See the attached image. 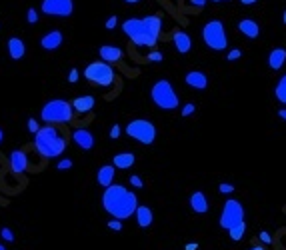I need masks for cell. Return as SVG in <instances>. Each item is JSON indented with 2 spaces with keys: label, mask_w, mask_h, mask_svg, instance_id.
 <instances>
[{
  "label": "cell",
  "mask_w": 286,
  "mask_h": 250,
  "mask_svg": "<svg viewBox=\"0 0 286 250\" xmlns=\"http://www.w3.org/2000/svg\"><path fill=\"white\" fill-rule=\"evenodd\" d=\"M162 30V18L160 14H150L144 18H128L122 22V32L136 44L144 48L156 46Z\"/></svg>",
  "instance_id": "cell-1"
},
{
  "label": "cell",
  "mask_w": 286,
  "mask_h": 250,
  "mask_svg": "<svg viewBox=\"0 0 286 250\" xmlns=\"http://www.w3.org/2000/svg\"><path fill=\"white\" fill-rule=\"evenodd\" d=\"M102 206H104V210L110 216H114V218L118 220H124V218H130L136 212L138 198L126 186L112 182L110 186H106L104 192H102Z\"/></svg>",
  "instance_id": "cell-2"
},
{
  "label": "cell",
  "mask_w": 286,
  "mask_h": 250,
  "mask_svg": "<svg viewBox=\"0 0 286 250\" xmlns=\"http://www.w3.org/2000/svg\"><path fill=\"white\" fill-rule=\"evenodd\" d=\"M34 148L42 158H56L66 150V136L56 128V124H46L36 130Z\"/></svg>",
  "instance_id": "cell-3"
},
{
  "label": "cell",
  "mask_w": 286,
  "mask_h": 250,
  "mask_svg": "<svg viewBox=\"0 0 286 250\" xmlns=\"http://www.w3.org/2000/svg\"><path fill=\"white\" fill-rule=\"evenodd\" d=\"M40 118L46 124H68L74 118L72 104L68 100H60V98L48 100L40 110Z\"/></svg>",
  "instance_id": "cell-4"
},
{
  "label": "cell",
  "mask_w": 286,
  "mask_h": 250,
  "mask_svg": "<svg viewBox=\"0 0 286 250\" xmlns=\"http://www.w3.org/2000/svg\"><path fill=\"white\" fill-rule=\"evenodd\" d=\"M82 74H84V78H86L90 84L102 86V88L112 86L114 80H116L114 68H112L108 63H104V60H94V63H90L86 68H84Z\"/></svg>",
  "instance_id": "cell-5"
},
{
  "label": "cell",
  "mask_w": 286,
  "mask_h": 250,
  "mask_svg": "<svg viewBox=\"0 0 286 250\" xmlns=\"http://www.w3.org/2000/svg\"><path fill=\"white\" fill-rule=\"evenodd\" d=\"M150 98H152V102L158 108H162V110H176L178 108V102H180L178 94H176V90L172 88V84L168 80L154 82V86L150 90Z\"/></svg>",
  "instance_id": "cell-6"
},
{
  "label": "cell",
  "mask_w": 286,
  "mask_h": 250,
  "mask_svg": "<svg viewBox=\"0 0 286 250\" xmlns=\"http://www.w3.org/2000/svg\"><path fill=\"white\" fill-rule=\"evenodd\" d=\"M202 40L214 52H223L228 48V36L220 20H210L202 26Z\"/></svg>",
  "instance_id": "cell-7"
},
{
  "label": "cell",
  "mask_w": 286,
  "mask_h": 250,
  "mask_svg": "<svg viewBox=\"0 0 286 250\" xmlns=\"http://www.w3.org/2000/svg\"><path fill=\"white\" fill-rule=\"evenodd\" d=\"M124 130H126V134L130 138L138 140L144 146H150L156 140V126L152 124L150 120H146V118H134V120H130Z\"/></svg>",
  "instance_id": "cell-8"
},
{
  "label": "cell",
  "mask_w": 286,
  "mask_h": 250,
  "mask_svg": "<svg viewBox=\"0 0 286 250\" xmlns=\"http://www.w3.org/2000/svg\"><path fill=\"white\" fill-rule=\"evenodd\" d=\"M242 220H244V206H242V202H238L234 198L226 200L223 206V212H220L218 224L223 226L224 230H228V228H232L234 224H238Z\"/></svg>",
  "instance_id": "cell-9"
},
{
  "label": "cell",
  "mask_w": 286,
  "mask_h": 250,
  "mask_svg": "<svg viewBox=\"0 0 286 250\" xmlns=\"http://www.w3.org/2000/svg\"><path fill=\"white\" fill-rule=\"evenodd\" d=\"M42 12L54 18H68L74 12V0H42Z\"/></svg>",
  "instance_id": "cell-10"
},
{
  "label": "cell",
  "mask_w": 286,
  "mask_h": 250,
  "mask_svg": "<svg viewBox=\"0 0 286 250\" xmlns=\"http://www.w3.org/2000/svg\"><path fill=\"white\" fill-rule=\"evenodd\" d=\"M72 140H74V144H76L78 148H82V150H92V146H94V136H92V132H90L88 128H84V126H78V128L72 132Z\"/></svg>",
  "instance_id": "cell-11"
},
{
  "label": "cell",
  "mask_w": 286,
  "mask_h": 250,
  "mask_svg": "<svg viewBox=\"0 0 286 250\" xmlns=\"http://www.w3.org/2000/svg\"><path fill=\"white\" fill-rule=\"evenodd\" d=\"M60 44H62V32L60 30H50L40 38V46H42L46 52H54V50H58Z\"/></svg>",
  "instance_id": "cell-12"
},
{
  "label": "cell",
  "mask_w": 286,
  "mask_h": 250,
  "mask_svg": "<svg viewBox=\"0 0 286 250\" xmlns=\"http://www.w3.org/2000/svg\"><path fill=\"white\" fill-rule=\"evenodd\" d=\"M6 48H8V56H10L12 60H20V58H24V54H26V44H24V40L18 38V36L8 38Z\"/></svg>",
  "instance_id": "cell-13"
},
{
  "label": "cell",
  "mask_w": 286,
  "mask_h": 250,
  "mask_svg": "<svg viewBox=\"0 0 286 250\" xmlns=\"http://www.w3.org/2000/svg\"><path fill=\"white\" fill-rule=\"evenodd\" d=\"M172 42H174V48L180 52V54H188L192 48V40L190 36L184 30H174L172 32Z\"/></svg>",
  "instance_id": "cell-14"
},
{
  "label": "cell",
  "mask_w": 286,
  "mask_h": 250,
  "mask_svg": "<svg viewBox=\"0 0 286 250\" xmlns=\"http://www.w3.org/2000/svg\"><path fill=\"white\" fill-rule=\"evenodd\" d=\"M70 104H72V110H74V112H78V114H88V112L94 108L96 100H94V96L86 94V96H78V98H74Z\"/></svg>",
  "instance_id": "cell-15"
},
{
  "label": "cell",
  "mask_w": 286,
  "mask_h": 250,
  "mask_svg": "<svg viewBox=\"0 0 286 250\" xmlns=\"http://www.w3.org/2000/svg\"><path fill=\"white\" fill-rule=\"evenodd\" d=\"M114 176H116V168H114L112 164H104V166H100L98 172H96V182L102 188H106L114 182Z\"/></svg>",
  "instance_id": "cell-16"
},
{
  "label": "cell",
  "mask_w": 286,
  "mask_h": 250,
  "mask_svg": "<svg viewBox=\"0 0 286 250\" xmlns=\"http://www.w3.org/2000/svg\"><path fill=\"white\" fill-rule=\"evenodd\" d=\"M8 160H10V168H12L14 174H22L26 170V166H28V160H26L24 150H12Z\"/></svg>",
  "instance_id": "cell-17"
},
{
  "label": "cell",
  "mask_w": 286,
  "mask_h": 250,
  "mask_svg": "<svg viewBox=\"0 0 286 250\" xmlns=\"http://www.w3.org/2000/svg\"><path fill=\"white\" fill-rule=\"evenodd\" d=\"M98 52H100V60H104L108 64L118 63L122 58V50L118 46H114V44H104V46H100Z\"/></svg>",
  "instance_id": "cell-18"
},
{
  "label": "cell",
  "mask_w": 286,
  "mask_h": 250,
  "mask_svg": "<svg viewBox=\"0 0 286 250\" xmlns=\"http://www.w3.org/2000/svg\"><path fill=\"white\" fill-rule=\"evenodd\" d=\"M184 80H186L188 86L196 88V90H204V88L208 86V76H206L204 72H200V70H190V72L184 76Z\"/></svg>",
  "instance_id": "cell-19"
},
{
  "label": "cell",
  "mask_w": 286,
  "mask_h": 250,
  "mask_svg": "<svg viewBox=\"0 0 286 250\" xmlns=\"http://www.w3.org/2000/svg\"><path fill=\"white\" fill-rule=\"evenodd\" d=\"M134 214H136V222H138V226H140V228H148V226H152V222H154V214H152L150 206H146V204H138Z\"/></svg>",
  "instance_id": "cell-20"
},
{
  "label": "cell",
  "mask_w": 286,
  "mask_h": 250,
  "mask_svg": "<svg viewBox=\"0 0 286 250\" xmlns=\"http://www.w3.org/2000/svg\"><path fill=\"white\" fill-rule=\"evenodd\" d=\"M190 208L196 212V214H204V212L208 210V200H206V194H204V192H200V190L192 192Z\"/></svg>",
  "instance_id": "cell-21"
},
{
  "label": "cell",
  "mask_w": 286,
  "mask_h": 250,
  "mask_svg": "<svg viewBox=\"0 0 286 250\" xmlns=\"http://www.w3.org/2000/svg\"><path fill=\"white\" fill-rule=\"evenodd\" d=\"M238 30L242 32L246 38H258V34H260V26H258V22H255V20L244 18V20H240V22H238Z\"/></svg>",
  "instance_id": "cell-22"
},
{
  "label": "cell",
  "mask_w": 286,
  "mask_h": 250,
  "mask_svg": "<svg viewBox=\"0 0 286 250\" xmlns=\"http://www.w3.org/2000/svg\"><path fill=\"white\" fill-rule=\"evenodd\" d=\"M134 162H136V158L132 152H118V154H114L112 158V166L114 168H120V170H126L130 166H134Z\"/></svg>",
  "instance_id": "cell-23"
},
{
  "label": "cell",
  "mask_w": 286,
  "mask_h": 250,
  "mask_svg": "<svg viewBox=\"0 0 286 250\" xmlns=\"http://www.w3.org/2000/svg\"><path fill=\"white\" fill-rule=\"evenodd\" d=\"M286 63V50L284 48H274L270 54H268V66L272 70H280Z\"/></svg>",
  "instance_id": "cell-24"
},
{
  "label": "cell",
  "mask_w": 286,
  "mask_h": 250,
  "mask_svg": "<svg viewBox=\"0 0 286 250\" xmlns=\"http://www.w3.org/2000/svg\"><path fill=\"white\" fill-rule=\"evenodd\" d=\"M244 232H246V222L242 220V222H238V224H234L232 228H228V234H230V240H234V242H238V240H242V236H244Z\"/></svg>",
  "instance_id": "cell-25"
},
{
  "label": "cell",
  "mask_w": 286,
  "mask_h": 250,
  "mask_svg": "<svg viewBox=\"0 0 286 250\" xmlns=\"http://www.w3.org/2000/svg\"><path fill=\"white\" fill-rule=\"evenodd\" d=\"M274 96L280 104H286V74H282V78L278 80V84L274 88Z\"/></svg>",
  "instance_id": "cell-26"
},
{
  "label": "cell",
  "mask_w": 286,
  "mask_h": 250,
  "mask_svg": "<svg viewBox=\"0 0 286 250\" xmlns=\"http://www.w3.org/2000/svg\"><path fill=\"white\" fill-rule=\"evenodd\" d=\"M194 110H196V106H194V102H188V104H184V106H182V112H180V114H182V116L186 118V116H190V114H194Z\"/></svg>",
  "instance_id": "cell-27"
},
{
  "label": "cell",
  "mask_w": 286,
  "mask_h": 250,
  "mask_svg": "<svg viewBox=\"0 0 286 250\" xmlns=\"http://www.w3.org/2000/svg\"><path fill=\"white\" fill-rule=\"evenodd\" d=\"M0 236H2L4 240H8V242H14V232H12L10 228H2V230H0Z\"/></svg>",
  "instance_id": "cell-28"
},
{
  "label": "cell",
  "mask_w": 286,
  "mask_h": 250,
  "mask_svg": "<svg viewBox=\"0 0 286 250\" xmlns=\"http://www.w3.org/2000/svg\"><path fill=\"white\" fill-rule=\"evenodd\" d=\"M26 20H28L30 24H36V22H38V12H36L34 8H28V12H26Z\"/></svg>",
  "instance_id": "cell-29"
},
{
  "label": "cell",
  "mask_w": 286,
  "mask_h": 250,
  "mask_svg": "<svg viewBox=\"0 0 286 250\" xmlns=\"http://www.w3.org/2000/svg\"><path fill=\"white\" fill-rule=\"evenodd\" d=\"M130 184L134 188H142L144 186V182H142V178L138 176V174H134V176H130Z\"/></svg>",
  "instance_id": "cell-30"
},
{
  "label": "cell",
  "mask_w": 286,
  "mask_h": 250,
  "mask_svg": "<svg viewBox=\"0 0 286 250\" xmlns=\"http://www.w3.org/2000/svg\"><path fill=\"white\" fill-rule=\"evenodd\" d=\"M56 168H58V170H68V168H72V160L64 158V160H60V162L56 164Z\"/></svg>",
  "instance_id": "cell-31"
},
{
  "label": "cell",
  "mask_w": 286,
  "mask_h": 250,
  "mask_svg": "<svg viewBox=\"0 0 286 250\" xmlns=\"http://www.w3.org/2000/svg\"><path fill=\"white\" fill-rule=\"evenodd\" d=\"M78 76H80V72H78V68H72L70 70V74H68V82H78Z\"/></svg>",
  "instance_id": "cell-32"
},
{
  "label": "cell",
  "mask_w": 286,
  "mask_h": 250,
  "mask_svg": "<svg viewBox=\"0 0 286 250\" xmlns=\"http://www.w3.org/2000/svg\"><path fill=\"white\" fill-rule=\"evenodd\" d=\"M218 190H220L223 194H232V192H234V186H232V184H226V182H223V184H218Z\"/></svg>",
  "instance_id": "cell-33"
},
{
  "label": "cell",
  "mask_w": 286,
  "mask_h": 250,
  "mask_svg": "<svg viewBox=\"0 0 286 250\" xmlns=\"http://www.w3.org/2000/svg\"><path fill=\"white\" fill-rule=\"evenodd\" d=\"M108 134H110V138H114V140H116V138L120 136V126L112 124V126H110V132H108Z\"/></svg>",
  "instance_id": "cell-34"
},
{
  "label": "cell",
  "mask_w": 286,
  "mask_h": 250,
  "mask_svg": "<svg viewBox=\"0 0 286 250\" xmlns=\"http://www.w3.org/2000/svg\"><path fill=\"white\" fill-rule=\"evenodd\" d=\"M108 228H112V230H122V222L118 218H112L108 222Z\"/></svg>",
  "instance_id": "cell-35"
},
{
  "label": "cell",
  "mask_w": 286,
  "mask_h": 250,
  "mask_svg": "<svg viewBox=\"0 0 286 250\" xmlns=\"http://www.w3.org/2000/svg\"><path fill=\"white\" fill-rule=\"evenodd\" d=\"M164 56H162V52H158V50H154V52H150L148 54V60H152V63H160Z\"/></svg>",
  "instance_id": "cell-36"
},
{
  "label": "cell",
  "mask_w": 286,
  "mask_h": 250,
  "mask_svg": "<svg viewBox=\"0 0 286 250\" xmlns=\"http://www.w3.org/2000/svg\"><path fill=\"white\" fill-rule=\"evenodd\" d=\"M116 24H118V18H116V16H110V18L106 20V28H108V30L116 28Z\"/></svg>",
  "instance_id": "cell-37"
},
{
  "label": "cell",
  "mask_w": 286,
  "mask_h": 250,
  "mask_svg": "<svg viewBox=\"0 0 286 250\" xmlns=\"http://www.w3.org/2000/svg\"><path fill=\"white\" fill-rule=\"evenodd\" d=\"M260 240H262L264 244H270V242H272V236H270L266 230H262V232H260Z\"/></svg>",
  "instance_id": "cell-38"
},
{
  "label": "cell",
  "mask_w": 286,
  "mask_h": 250,
  "mask_svg": "<svg viewBox=\"0 0 286 250\" xmlns=\"http://www.w3.org/2000/svg\"><path fill=\"white\" fill-rule=\"evenodd\" d=\"M40 126H38V122L34 120V118H28V130H30L32 134H36V130H38Z\"/></svg>",
  "instance_id": "cell-39"
},
{
  "label": "cell",
  "mask_w": 286,
  "mask_h": 250,
  "mask_svg": "<svg viewBox=\"0 0 286 250\" xmlns=\"http://www.w3.org/2000/svg\"><path fill=\"white\" fill-rule=\"evenodd\" d=\"M240 56H242L240 50H230V52H228V60H238Z\"/></svg>",
  "instance_id": "cell-40"
},
{
  "label": "cell",
  "mask_w": 286,
  "mask_h": 250,
  "mask_svg": "<svg viewBox=\"0 0 286 250\" xmlns=\"http://www.w3.org/2000/svg\"><path fill=\"white\" fill-rule=\"evenodd\" d=\"M192 6H196V8H202L204 4H206V0H190Z\"/></svg>",
  "instance_id": "cell-41"
},
{
  "label": "cell",
  "mask_w": 286,
  "mask_h": 250,
  "mask_svg": "<svg viewBox=\"0 0 286 250\" xmlns=\"http://www.w3.org/2000/svg\"><path fill=\"white\" fill-rule=\"evenodd\" d=\"M240 2H242L244 6H252V4H256L258 0H240Z\"/></svg>",
  "instance_id": "cell-42"
},
{
  "label": "cell",
  "mask_w": 286,
  "mask_h": 250,
  "mask_svg": "<svg viewBox=\"0 0 286 250\" xmlns=\"http://www.w3.org/2000/svg\"><path fill=\"white\" fill-rule=\"evenodd\" d=\"M278 116H280L282 120H286V108H280V110H278Z\"/></svg>",
  "instance_id": "cell-43"
},
{
  "label": "cell",
  "mask_w": 286,
  "mask_h": 250,
  "mask_svg": "<svg viewBox=\"0 0 286 250\" xmlns=\"http://www.w3.org/2000/svg\"><path fill=\"white\" fill-rule=\"evenodd\" d=\"M198 246H196V242H190V244H186V250H196Z\"/></svg>",
  "instance_id": "cell-44"
},
{
  "label": "cell",
  "mask_w": 286,
  "mask_h": 250,
  "mask_svg": "<svg viewBox=\"0 0 286 250\" xmlns=\"http://www.w3.org/2000/svg\"><path fill=\"white\" fill-rule=\"evenodd\" d=\"M126 4H136V2H140V0H124Z\"/></svg>",
  "instance_id": "cell-45"
},
{
  "label": "cell",
  "mask_w": 286,
  "mask_h": 250,
  "mask_svg": "<svg viewBox=\"0 0 286 250\" xmlns=\"http://www.w3.org/2000/svg\"><path fill=\"white\" fill-rule=\"evenodd\" d=\"M4 140V132H2V128H0V142Z\"/></svg>",
  "instance_id": "cell-46"
},
{
  "label": "cell",
  "mask_w": 286,
  "mask_h": 250,
  "mask_svg": "<svg viewBox=\"0 0 286 250\" xmlns=\"http://www.w3.org/2000/svg\"><path fill=\"white\" fill-rule=\"evenodd\" d=\"M250 250H264V248H262V246H252Z\"/></svg>",
  "instance_id": "cell-47"
},
{
  "label": "cell",
  "mask_w": 286,
  "mask_h": 250,
  "mask_svg": "<svg viewBox=\"0 0 286 250\" xmlns=\"http://www.w3.org/2000/svg\"><path fill=\"white\" fill-rule=\"evenodd\" d=\"M282 20H284V24H286V10L282 12Z\"/></svg>",
  "instance_id": "cell-48"
},
{
  "label": "cell",
  "mask_w": 286,
  "mask_h": 250,
  "mask_svg": "<svg viewBox=\"0 0 286 250\" xmlns=\"http://www.w3.org/2000/svg\"><path fill=\"white\" fill-rule=\"evenodd\" d=\"M0 250H6V248H4V246H2V244H0Z\"/></svg>",
  "instance_id": "cell-49"
},
{
  "label": "cell",
  "mask_w": 286,
  "mask_h": 250,
  "mask_svg": "<svg viewBox=\"0 0 286 250\" xmlns=\"http://www.w3.org/2000/svg\"><path fill=\"white\" fill-rule=\"evenodd\" d=\"M212 2H223V0H212Z\"/></svg>",
  "instance_id": "cell-50"
}]
</instances>
